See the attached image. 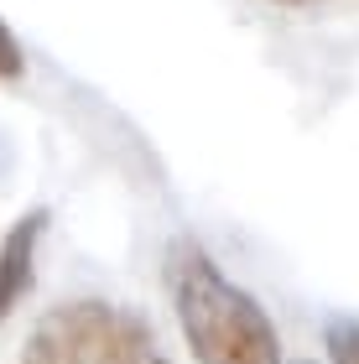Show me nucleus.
Wrapping results in <instances>:
<instances>
[{
  "mask_svg": "<svg viewBox=\"0 0 359 364\" xmlns=\"http://www.w3.org/2000/svg\"><path fill=\"white\" fill-rule=\"evenodd\" d=\"M47 219H53L47 208H31L0 235V328L16 318V307L37 287V250H42Z\"/></svg>",
  "mask_w": 359,
  "mask_h": 364,
  "instance_id": "nucleus-3",
  "label": "nucleus"
},
{
  "mask_svg": "<svg viewBox=\"0 0 359 364\" xmlns=\"http://www.w3.org/2000/svg\"><path fill=\"white\" fill-rule=\"evenodd\" d=\"M21 364H172L156 328L136 307L73 296L47 307L26 333Z\"/></svg>",
  "mask_w": 359,
  "mask_h": 364,
  "instance_id": "nucleus-2",
  "label": "nucleus"
},
{
  "mask_svg": "<svg viewBox=\"0 0 359 364\" xmlns=\"http://www.w3.org/2000/svg\"><path fill=\"white\" fill-rule=\"evenodd\" d=\"M276 6H313V0H276Z\"/></svg>",
  "mask_w": 359,
  "mask_h": 364,
  "instance_id": "nucleus-6",
  "label": "nucleus"
},
{
  "mask_svg": "<svg viewBox=\"0 0 359 364\" xmlns=\"http://www.w3.org/2000/svg\"><path fill=\"white\" fill-rule=\"evenodd\" d=\"M167 291L183 323V338L198 364H286L276 323L250 291L219 271V260L198 240H172Z\"/></svg>",
  "mask_w": 359,
  "mask_h": 364,
  "instance_id": "nucleus-1",
  "label": "nucleus"
},
{
  "mask_svg": "<svg viewBox=\"0 0 359 364\" xmlns=\"http://www.w3.org/2000/svg\"><path fill=\"white\" fill-rule=\"evenodd\" d=\"M21 73H26V47H21V37L6 26V16H0V84H16Z\"/></svg>",
  "mask_w": 359,
  "mask_h": 364,
  "instance_id": "nucleus-5",
  "label": "nucleus"
},
{
  "mask_svg": "<svg viewBox=\"0 0 359 364\" xmlns=\"http://www.w3.org/2000/svg\"><path fill=\"white\" fill-rule=\"evenodd\" d=\"M323 349H328V364H359V318L354 312H333L323 323Z\"/></svg>",
  "mask_w": 359,
  "mask_h": 364,
  "instance_id": "nucleus-4",
  "label": "nucleus"
},
{
  "mask_svg": "<svg viewBox=\"0 0 359 364\" xmlns=\"http://www.w3.org/2000/svg\"><path fill=\"white\" fill-rule=\"evenodd\" d=\"M297 364H313V359H297Z\"/></svg>",
  "mask_w": 359,
  "mask_h": 364,
  "instance_id": "nucleus-7",
  "label": "nucleus"
}]
</instances>
